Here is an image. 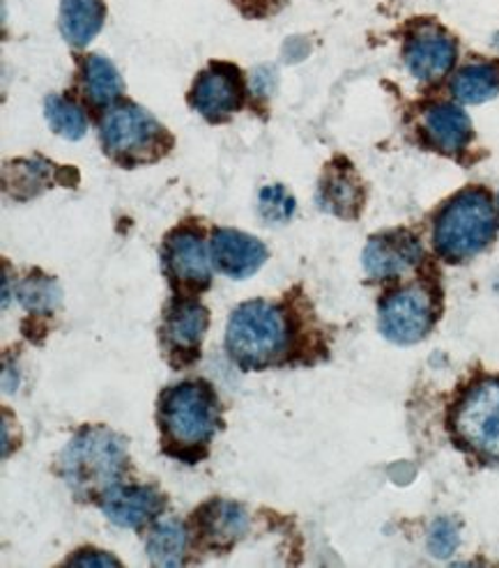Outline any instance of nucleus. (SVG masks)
Instances as JSON below:
<instances>
[{"label": "nucleus", "instance_id": "obj_1", "mask_svg": "<svg viewBox=\"0 0 499 568\" xmlns=\"http://www.w3.org/2000/svg\"><path fill=\"white\" fill-rule=\"evenodd\" d=\"M157 426L166 456L198 463L207 456L210 442L224 428L220 396L201 377L171 385L157 400Z\"/></svg>", "mask_w": 499, "mask_h": 568}, {"label": "nucleus", "instance_id": "obj_2", "mask_svg": "<svg viewBox=\"0 0 499 568\" xmlns=\"http://www.w3.org/2000/svg\"><path fill=\"white\" fill-rule=\"evenodd\" d=\"M297 332L299 323L288 306L267 300L244 302L228 318L226 353L242 371H265L288 359Z\"/></svg>", "mask_w": 499, "mask_h": 568}, {"label": "nucleus", "instance_id": "obj_3", "mask_svg": "<svg viewBox=\"0 0 499 568\" xmlns=\"http://www.w3.org/2000/svg\"><path fill=\"white\" fill-rule=\"evenodd\" d=\"M130 469L128 442L106 426L81 428L62 449L58 471L81 501H100Z\"/></svg>", "mask_w": 499, "mask_h": 568}, {"label": "nucleus", "instance_id": "obj_4", "mask_svg": "<svg viewBox=\"0 0 499 568\" xmlns=\"http://www.w3.org/2000/svg\"><path fill=\"white\" fill-rule=\"evenodd\" d=\"M497 214L490 194L481 186L462 189L435 216L432 246L447 263H465L495 240Z\"/></svg>", "mask_w": 499, "mask_h": 568}, {"label": "nucleus", "instance_id": "obj_5", "mask_svg": "<svg viewBox=\"0 0 499 568\" xmlns=\"http://www.w3.org/2000/svg\"><path fill=\"white\" fill-rule=\"evenodd\" d=\"M104 152L124 169L160 162L173 148V136L143 106L122 102L111 106L100 124Z\"/></svg>", "mask_w": 499, "mask_h": 568}, {"label": "nucleus", "instance_id": "obj_6", "mask_svg": "<svg viewBox=\"0 0 499 568\" xmlns=\"http://www.w3.org/2000/svg\"><path fill=\"white\" fill-rule=\"evenodd\" d=\"M449 430L462 452L486 465H499V377H479L458 394Z\"/></svg>", "mask_w": 499, "mask_h": 568}, {"label": "nucleus", "instance_id": "obj_7", "mask_svg": "<svg viewBox=\"0 0 499 568\" xmlns=\"http://www.w3.org/2000/svg\"><path fill=\"white\" fill-rule=\"evenodd\" d=\"M210 327V311L196 300L175 295L160 325V343L166 362L173 368H190L201 359V345Z\"/></svg>", "mask_w": 499, "mask_h": 568}, {"label": "nucleus", "instance_id": "obj_8", "mask_svg": "<svg viewBox=\"0 0 499 568\" xmlns=\"http://www.w3.org/2000/svg\"><path fill=\"white\" fill-rule=\"evenodd\" d=\"M435 321H438V306H435L432 291L424 283L405 286L387 295L380 304V332L396 345H415L424 341Z\"/></svg>", "mask_w": 499, "mask_h": 568}, {"label": "nucleus", "instance_id": "obj_9", "mask_svg": "<svg viewBox=\"0 0 499 568\" xmlns=\"http://www.w3.org/2000/svg\"><path fill=\"white\" fill-rule=\"evenodd\" d=\"M162 267L175 295L194 297L210 288L212 258L201 231L192 226L175 229L162 246Z\"/></svg>", "mask_w": 499, "mask_h": 568}, {"label": "nucleus", "instance_id": "obj_10", "mask_svg": "<svg viewBox=\"0 0 499 568\" xmlns=\"http://www.w3.org/2000/svg\"><path fill=\"white\" fill-rule=\"evenodd\" d=\"M246 98L244 77L231 62H212L198 74L190 92V104L205 120L222 122L242 109Z\"/></svg>", "mask_w": 499, "mask_h": 568}, {"label": "nucleus", "instance_id": "obj_11", "mask_svg": "<svg viewBox=\"0 0 499 568\" xmlns=\"http://www.w3.org/2000/svg\"><path fill=\"white\" fill-rule=\"evenodd\" d=\"M403 60L417 81H440L456 62V40L440 26L424 23L405 40Z\"/></svg>", "mask_w": 499, "mask_h": 568}, {"label": "nucleus", "instance_id": "obj_12", "mask_svg": "<svg viewBox=\"0 0 499 568\" xmlns=\"http://www.w3.org/2000/svg\"><path fill=\"white\" fill-rule=\"evenodd\" d=\"M424 258V246L410 231L373 235L364 248V270L373 278H398L415 270Z\"/></svg>", "mask_w": 499, "mask_h": 568}, {"label": "nucleus", "instance_id": "obj_13", "mask_svg": "<svg viewBox=\"0 0 499 568\" xmlns=\"http://www.w3.org/2000/svg\"><path fill=\"white\" fill-rule=\"evenodd\" d=\"M248 527L244 507L228 499H210L194 514V536L205 550L228 552Z\"/></svg>", "mask_w": 499, "mask_h": 568}, {"label": "nucleus", "instance_id": "obj_14", "mask_svg": "<svg viewBox=\"0 0 499 568\" xmlns=\"http://www.w3.org/2000/svg\"><path fill=\"white\" fill-rule=\"evenodd\" d=\"M210 251L216 270L237 281L254 276L269 258L267 246L258 237L233 229H216L210 240Z\"/></svg>", "mask_w": 499, "mask_h": 568}, {"label": "nucleus", "instance_id": "obj_15", "mask_svg": "<svg viewBox=\"0 0 499 568\" xmlns=\"http://www.w3.org/2000/svg\"><path fill=\"white\" fill-rule=\"evenodd\" d=\"M104 516L124 529H141L166 509V497L152 486H115L102 499Z\"/></svg>", "mask_w": 499, "mask_h": 568}, {"label": "nucleus", "instance_id": "obj_16", "mask_svg": "<svg viewBox=\"0 0 499 568\" xmlns=\"http://www.w3.org/2000/svg\"><path fill=\"white\" fill-rule=\"evenodd\" d=\"M318 205L338 219H357L364 207V184L346 160L327 164L318 184Z\"/></svg>", "mask_w": 499, "mask_h": 568}, {"label": "nucleus", "instance_id": "obj_17", "mask_svg": "<svg viewBox=\"0 0 499 568\" xmlns=\"http://www.w3.org/2000/svg\"><path fill=\"white\" fill-rule=\"evenodd\" d=\"M421 132L430 148L442 154H458L472 141V122L454 104H432L424 111Z\"/></svg>", "mask_w": 499, "mask_h": 568}, {"label": "nucleus", "instance_id": "obj_18", "mask_svg": "<svg viewBox=\"0 0 499 568\" xmlns=\"http://www.w3.org/2000/svg\"><path fill=\"white\" fill-rule=\"evenodd\" d=\"M104 0H62L60 33L72 47H88L104 28Z\"/></svg>", "mask_w": 499, "mask_h": 568}, {"label": "nucleus", "instance_id": "obj_19", "mask_svg": "<svg viewBox=\"0 0 499 568\" xmlns=\"http://www.w3.org/2000/svg\"><path fill=\"white\" fill-rule=\"evenodd\" d=\"M454 98L462 104H483L499 92V62H472L451 81Z\"/></svg>", "mask_w": 499, "mask_h": 568}, {"label": "nucleus", "instance_id": "obj_20", "mask_svg": "<svg viewBox=\"0 0 499 568\" xmlns=\"http://www.w3.org/2000/svg\"><path fill=\"white\" fill-rule=\"evenodd\" d=\"M190 531L177 520H162L147 534V557L152 566H182L186 561Z\"/></svg>", "mask_w": 499, "mask_h": 568}, {"label": "nucleus", "instance_id": "obj_21", "mask_svg": "<svg viewBox=\"0 0 499 568\" xmlns=\"http://www.w3.org/2000/svg\"><path fill=\"white\" fill-rule=\"evenodd\" d=\"M83 90L90 104L111 106L122 92V79L113 62L104 55H90L83 65Z\"/></svg>", "mask_w": 499, "mask_h": 568}, {"label": "nucleus", "instance_id": "obj_22", "mask_svg": "<svg viewBox=\"0 0 499 568\" xmlns=\"http://www.w3.org/2000/svg\"><path fill=\"white\" fill-rule=\"evenodd\" d=\"M44 115H47V122L51 124V130L68 141H79L88 132V118L83 109L72 100L60 98V94H51V98H47Z\"/></svg>", "mask_w": 499, "mask_h": 568}, {"label": "nucleus", "instance_id": "obj_23", "mask_svg": "<svg viewBox=\"0 0 499 568\" xmlns=\"http://www.w3.org/2000/svg\"><path fill=\"white\" fill-rule=\"evenodd\" d=\"M17 295L21 306L28 313H38V315L53 313L60 304V286L55 283V278L47 274H35L21 281Z\"/></svg>", "mask_w": 499, "mask_h": 568}, {"label": "nucleus", "instance_id": "obj_24", "mask_svg": "<svg viewBox=\"0 0 499 568\" xmlns=\"http://www.w3.org/2000/svg\"><path fill=\"white\" fill-rule=\"evenodd\" d=\"M295 196L284 184H269L258 196V214L269 226H284L295 214Z\"/></svg>", "mask_w": 499, "mask_h": 568}, {"label": "nucleus", "instance_id": "obj_25", "mask_svg": "<svg viewBox=\"0 0 499 568\" xmlns=\"http://www.w3.org/2000/svg\"><path fill=\"white\" fill-rule=\"evenodd\" d=\"M14 173L19 175H12V184L14 186H26V194L23 199L28 196H35L40 189H44L49 182H51V164L47 162H17L12 166Z\"/></svg>", "mask_w": 499, "mask_h": 568}, {"label": "nucleus", "instance_id": "obj_26", "mask_svg": "<svg viewBox=\"0 0 499 568\" xmlns=\"http://www.w3.org/2000/svg\"><path fill=\"white\" fill-rule=\"evenodd\" d=\"M428 548L435 557H449L458 548V527L449 518H440L430 527Z\"/></svg>", "mask_w": 499, "mask_h": 568}, {"label": "nucleus", "instance_id": "obj_27", "mask_svg": "<svg viewBox=\"0 0 499 568\" xmlns=\"http://www.w3.org/2000/svg\"><path fill=\"white\" fill-rule=\"evenodd\" d=\"M68 566H120V559H115L113 555L104 552V550H79L72 559L65 561Z\"/></svg>", "mask_w": 499, "mask_h": 568}, {"label": "nucleus", "instance_id": "obj_28", "mask_svg": "<svg viewBox=\"0 0 499 568\" xmlns=\"http://www.w3.org/2000/svg\"><path fill=\"white\" fill-rule=\"evenodd\" d=\"M497 207H499V196H497Z\"/></svg>", "mask_w": 499, "mask_h": 568}]
</instances>
